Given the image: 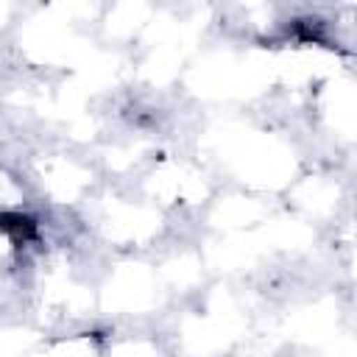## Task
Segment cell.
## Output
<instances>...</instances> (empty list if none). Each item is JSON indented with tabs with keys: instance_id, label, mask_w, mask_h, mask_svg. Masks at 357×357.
Listing matches in <instances>:
<instances>
[{
	"instance_id": "cell-1",
	"label": "cell",
	"mask_w": 357,
	"mask_h": 357,
	"mask_svg": "<svg viewBox=\"0 0 357 357\" xmlns=\"http://www.w3.org/2000/svg\"><path fill=\"white\" fill-rule=\"evenodd\" d=\"M0 234L11 237L17 245H22V243L36 240L39 226H36V220H33L31 215H25V212H0Z\"/></svg>"
}]
</instances>
